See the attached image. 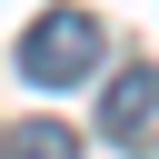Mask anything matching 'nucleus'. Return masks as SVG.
Wrapping results in <instances>:
<instances>
[{"mask_svg":"<svg viewBox=\"0 0 159 159\" xmlns=\"http://www.w3.org/2000/svg\"><path fill=\"white\" fill-rule=\"evenodd\" d=\"M99 129H109L119 149H149V139H159V70L129 60V70L109 80V99H99Z\"/></svg>","mask_w":159,"mask_h":159,"instance_id":"2","label":"nucleus"},{"mask_svg":"<svg viewBox=\"0 0 159 159\" xmlns=\"http://www.w3.org/2000/svg\"><path fill=\"white\" fill-rule=\"evenodd\" d=\"M0 149H10V159H80V139H70L60 119H20V129H10Z\"/></svg>","mask_w":159,"mask_h":159,"instance_id":"3","label":"nucleus"},{"mask_svg":"<svg viewBox=\"0 0 159 159\" xmlns=\"http://www.w3.org/2000/svg\"><path fill=\"white\" fill-rule=\"evenodd\" d=\"M89 70H99V20H89V10H40V20L20 30V80L70 89V80H89Z\"/></svg>","mask_w":159,"mask_h":159,"instance_id":"1","label":"nucleus"}]
</instances>
